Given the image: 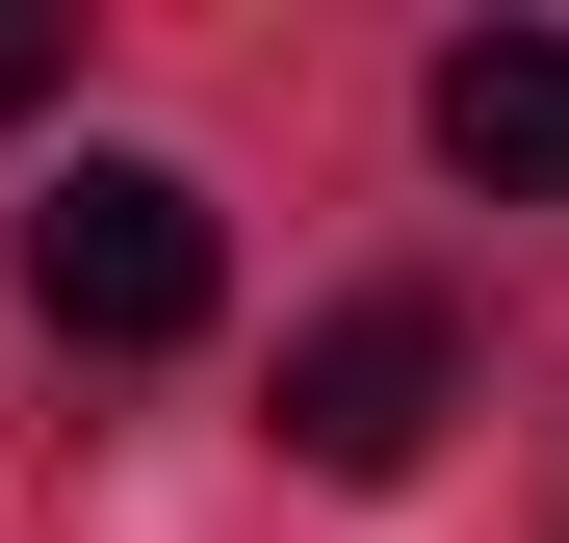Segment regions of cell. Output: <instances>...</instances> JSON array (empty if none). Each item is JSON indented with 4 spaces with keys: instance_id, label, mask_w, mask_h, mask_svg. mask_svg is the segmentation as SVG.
Wrapping results in <instances>:
<instances>
[{
    "instance_id": "6da1fadb",
    "label": "cell",
    "mask_w": 569,
    "mask_h": 543,
    "mask_svg": "<svg viewBox=\"0 0 569 543\" xmlns=\"http://www.w3.org/2000/svg\"><path fill=\"white\" fill-rule=\"evenodd\" d=\"M208 285H233V233H208L181 155H52V181H27V311H52V336L156 362V336H208Z\"/></svg>"
},
{
    "instance_id": "7a4b0ae2",
    "label": "cell",
    "mask_w": 569,
    "mask_h": 543,
    "mask_svg": "<svg viewBox=\"0 0 569 543\" xmlns=\"http://www.w3.org/2000/svg\"><path fill=\"white\" fill-rule=\"evenodd\" d=\"M440 414H466V336H440L415 285H362V311H337L311 362H284V466H337V492H389Z\"/></svg>"
},
{
    "instance_id": "3957f363",
    "label": "cell",
    "mask_w": 569,
    "mask_h": 543,
    "mask_svg": "<svg viewBox=\"0 0 569 543\" xmlns=\"http://www.w3.org/2000/svg\"><path fill=\"white\" fill-rule=\"evenodd\" d=\"M440 155L492 208H569V27H466L440 52Z\"/></svg>"
},
{
    "instance_id": "277c9868",
    "label": "cell",
    "mask_w": 569,
    "mask_h": 543,
    "mask_svg": "<svg viewBox=\"0 0 569 543\" xmlns=\"http://www.w3.org/2000/svg\"><path fill=\"white\" fill-rule=\"evenodd\" d=\"M0 104H52V0H0Z\"/></svg>"
}]
</instances>
